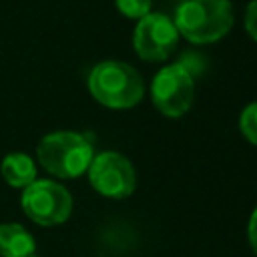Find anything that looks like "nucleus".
Wrapping results in <instances>:
<instances>
[{
    "instance_id": "obj_1",
    "label": "nucleus",
    "mask_w": 257,
    "mask_h": 257,
    "mask_svg": "<svg viewBox=\"0 0 257 257\" xmlns=\"http://www.w3.org/2000/svg\"><path fill=\"white\" fill-rule=\"evenodd\" d=\"M173 22L179 36L193 44H213L229 34L235 22L231 0H181Z\"/></svg>"
},
{
    "instance_id": "obj_2",
    "label": "nucleus",
    "mask_w": 257,
    "mask_h": 257,
    "mask_svg": "<svg viewBox=\"0 0 257 257\" xmlns=\"http://www.w3.org/2000/svg\"><path fill=\"white\" fill-rule=\"evenodd\" d=\"M92 98L106 108H133L145 96L143 76L135 66L122 60L96 62L86 78Z\"/></svg>"
},
{
    "instance_id": "obj_3",
    "label": "nucleus",
    "mask_w": 257,
    "mask_h": 257,
    "mask_svg": "<svg viewBox=\"0 0 257 257\" xmlns=\"http://www.w3.org/2000/svg\"><path fill=\"white\" fill-rule=\"evenodd\" d=\"M36 157L40 167L58 179H76L88 171L94 157L90 139L76 131H56L40 139Z\"/></svg>"
},
{
    "instance_id": "obj_4",
    "label": "nucleus",
    "mask_w": 257,
    "mask_h": 257,
    "mask_svg": "<svg viewBox=\"0 0 257 257\" xmlns=\"http://www.w3.org/2000/svg\"><path fill=\"white\" fill-rule=\"evenodd\" d=\"M20 207L24 215L42 227L62 225L72 213V195L50 179H36L22 189Z\"/></svg>"
},
{
    "instance_id": "obj_5",
    "label": "nucleus",
    "mask_w": 257,
    "mask_h": 257,
    "mask_svg": "<svg viewBox=\"0 0 257 257\" xmlns=\"http://www.w3.org/2000/svg\"><path fill=\"white\" fill-rule=\"evenodd\" d=\"M151 100L155 108L169 116H183L195 100V76L185 62L163 66L151 82Z\"/></svg>"
},
{
    "instance_id": "obj_6",
    "label": "nucleus",
    "mask_w": 257,
    "mask_h": 257,
    "mask_svg": "<svg viewBox=\"0 0 257 257\" xmlns=\"http://www.w3.org/2000/svg\"><path fill=\"white\" fill-rule=\"evenodd\" d=\"M86 173L92 189L102 197L126 199L135 193V187H137L135 167L120 153L104 151L94 155Z\"/></svg>"
},
{
    "instance_id": "obj_7",
    "label": "nucleus",
    "mask_w": 257,
    "mask_h": 257,
    "mask_svg": "<svg viewBox=\"0 0 257 257\" xmlns=\"http://www.w3.org/2000/svg\"><path fill=\"white\" fill-rule=\"evenodd\" d=\"M179 42V32L171 16L163 12H149L137 20L133 32V46L139 58L147 62L167 60Z\"/></svg>"
},
{
    "instance_id": "obj_8",
    "label": "nucleus",
    "mask_w": 257,
    "mask_h": 257,
    "mask_svg": "<svg viewBox=\"0 0 257 257\" xmlns=\"http://www.w3.org/2000/svg\"><path fill=\"white\" fill-rule=\"evenodd\" d=\"M36 241L20 223H0V257H30Z\"/></svg>"
},
{
    "instance_id": "obj_9",
    "label": "nucleus",
    "mask_w": 257,
    "mask_h": 257,
    "mask_svg": "<svg viewBox=\"0 0 257 257\" xmlns=\"http://www.w3.org/2000/svg\"><path fill=\"white\" fill-rule=\"evenodd\" d=\"M0 175L10 187L24 189L36 181V163L26 153H8L0 163Z\"/></svg>"
},
{
    "instance_id": "obj_10",
    "label": "nucleus",
    "mask_w": 257,
    "mask_h": 257,
    "mask_svg": "<svg viewBox=\"0 0 257 257\" xmlns=\"http://www.w3.org/2000/svg\"><path fill=\"white\" fill-rule=\"evenodd\" d=\"M239 131L251 145H257V102H251L241 110Z\"/></svg>"
},
{
    "instance_id": "obj_11",
    "label": "nucleus",
    "mask_w": 257,
    "mask_h": 257,
    "mask_svg": "<svg viewBox=\"0 0 257 257\" xmlns=\"http://www.w3.org/2000/svg\"><path fill=\"white\" fill-rule=\"evenodd\" d=\"M114 6L124 18L139 20L151 12L153 0H114Z\"/></svg>"
},
{
    "instance_id": "obj_12",
    "label": "nucleus",
    "mask_w": 257,
    "mask_h": 257,
    "mask_svg": "<svg viewBox=\"0 0 257 257\" xmlns=\"http://www.w3.org/2000/svg\"><path fill=\"white\" fill-rule=\"evenodd\" d=\"M243 24L247 34L251 36V40L257 42V0H251L245 8V16H243Z\"/></svg>"
},
{
    "instance_id": "obj_13",
    "label": "nucleus",
    "mask_w": 257,
    "mask_h": 257,
    "mask_svg": "<svg viewBox=\"0 0 257 257\" xmlns=\"http://www.w3.org/2000/svg\"><path fill=\"white\" fill-rule=\"evenodd\" d=\"M247 239H249V245L253 249V253L257 255V207L253 209L251 217H249V225H247Z\"/></svg>"
},
{
    "instance_id": "obj_14",
    "label": "nucleus",
    "mask_w": 257,
    "mask_h": 257,
    "mask_svg": "<svg viewBox=\"0 0 257 257\" xmlns=\"http://www.w3.org/2000/svg\"><path fill=\"white\" fill-rule=\"evenodd\" d=\"M30 257H34V255H30Z\"/></svg>"
}]
</instances>
